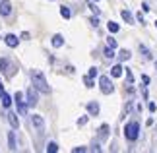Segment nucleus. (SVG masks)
Wrapping results in <instances>:
<instances>
[{
  "instance_id": "obj_27",
  "label": "nucleus",
  "mask_w": 157,
  "mask_h": 153,
  "mask_svg": "<svg viewBox=\"0 0 157 153\" xmlns=\"http://www.w3.org/2000/svg\"><path fill=\"white\" fill-rule=\"evenodd\" d=\"M72 151H74V153H83V151H87V147H83V145H78V147H74Z\"/></svg>"
},
{
  "instance_id": "obj_3",
  "label": "nucleus",
  "mask_w": 157,
  "mask_h": 153,
  "mask_svg": "<svg viewBox=\"0 0 157 153\" xmlns=\"http://www.w3.org/2000/svg\"><path fill=\"white\" fill-rule=\"evenodd\" d=\"M99 89H101V93L103 95H111L113 91H114V85L111 82V78L109 76H101L99 78Z\"/></svg>"
},
{
  "instance_id": "obj_16",
  "label": "nucleus",
  "mask_w": 157,
  "mask_h": 153,
  "mask_svg": "<svg viewBox=\"0 0 157 153\" xmlns=\"http://www.w3.org/2000/svg\"><path fill=\"white\" fill-rule=\"evenodd\" d=\"M8 147H10V151H16V149H17V147H16V134H14V132L8 134Z\"/></svg>"
},
{
  "instance_id": "obj_24",
  "label": "nucleus",
  "mask_w": 157,
  "mask_h": 153,
  "mask_svg": "<svg viewBox=\"0 0 157 153\" xmlns=\"http://www.w3.org/2000/svg\"><path fill=\"white\" fill-rule=\"evenodd\" d=\"M107 45L111 47V48H117V39H114V37H111V35H109V37H107Z\"/></svg>"
},
{
  "instance_id": "obj_23",
  "label": "nucleus",
  "mask_w": 157,
  "mask_h": 153,
  "mask_svg": "<svg viewBox=\"0 0 157 153\" xmlns=\"http://www.w3.org/2000/svg\"><path fill=\"white\" fill-rule=\"evenodd\" d=\"M105 58H109V60H111V58H114V48H111V47H109L107 45V48H105Z\"/></svg>"
},
{
  "instance_id": "obj_37",
  "label": "nucleus",
  "mask_w": 157,
  "mask_h": 153,
  "mask_svg": "<svg viewBox=\"0 0 157 153\" xmlns=\"http://www.w3.org/2000/svg\"><path fill=\"white\" fill-rule=\"evenodd\" d=\"M155 27H157V21H155Z\"/></svg>"
},
{
  "instance_id": "obj_5",
  "label": "nucleus",
  "mask_w": 157,
  "mask_h": 153,
  "mask_svg": "<svg viewBox=\"0 0 157 153\" xmlns=\"http://www.w3.org/2000/svg\"><path fill=\"white\" fill-rule=\"evenodd\" d=\"M14 101H16V105H17V113H20V114H27V103L25 101H23V93H21V91H17V93L14 95Z\"/></svg>"
},
{
  "instance_id": "obj_9",
  "label": "nucleus",
  "mask_w": 157,
  "mask_h": 153,
  "mask_svg": "<svg viewBox=\"0 0 157 153\" xmlns=\"http://www.w3.org/2000/svg\"><path fill=\"white\" fill-rule=\"evenodd\" d=\"M4 43H6V45H8L10 48H16V47H17V43H20V39H17L16 35L8 33V35H6V37H4Z\"/></svg>"
},
{
  "instance_id": "obj_20",
  "label": "nucleus",
  "mask_w": 157,
  "mask_h": 153,
  "mask_svg": "<svg viewBox=\"0 0 157 153\" xmlns=\"http://www.w3.org/2000/svg\"><path fill=\"white\" fill-rule=\"evenodd\" d=\"M0 99H2V107H6V109H10V105L14 103V101H12V97H10L8 93H4L2 97H0Z\"/></svg>"
},
{
  "instance_id": "obj_30",
  "label": "nucleus",
  "mask_w": 157,
  "mask_h": 153,
  "mask_svg": "<svg viewBox=\"0 0 157 153\" xmlns=\"http://www.w3.org/2000/svg\"><path fill=\"white\" fill-rule=\"evenodd\" d=\"M87 76H89V78H95V76H97V68H89Z\"/></svg>"
},
{
  "instance_id": "obj_2",
  "label": "nucleus",
  "mask_w": 157,
  "mask_h": 153,
  "mask_svg": "<svg viewBox=\"0 0 157 153\" xmlns=\"http://www.w3.org/2000/svg\"><path fill=\"white\" fill-rule=\"evenodd\" d=\"M124 136H126V140L128 142H136L138 138H140V124L138 122H128V124L124 126Z\"/></svg>"
},
{
  "instance_id": "obj_36",
  "label": "nucleus",
  "mask_w": 157,
  "mask_h": 153,
  "mask_svg": "<svg viewBox=\"0 0 157 153\" xmlns=\"http://www.w3.org/2000/svg\"><path fill=\"white\" fill-rule=\"evenodd\" d=\"M93 2H99V0H93Z\"/></svg>"
},
{
  "instance_id": "obj_4",
  "label": "nucleus",
  "mask_w": 157,
  "mask_h": 153,
  "mask_svg": "<svg viewBox=\"0 0 157 153\" xmlns=\"http://www.w3.org/2000/svg\"><path fill=\"white\" fill-rule=\"evenodd\" d=\"M0 72H2L6 78H12L16 74V68H14V64H10L8 58H0Z\"/></svg>"
},
{
  "instance_id": "obj_7",
  "label": "nucleus",
  "mask_w": 157,
  "mask_h": 153,
  "mask_svg": "<svg viewBox=\"0 0 157 153\" xmlns=\"http://www.w3.org/2000/svg\"><path fill=\"white\" fill-rule=\"evenodd\" d=\"M12 14V2L10 0H0V16L6 17Z\"/></svg>"
},
{
  "instance_id": "obj_32",
  "label": "nucleus",
  "mask_w": 157,
  "mask_h": 153,
  "mask_svg": "<svg viewBox=\"0 0 157 153\" xmlns=\"http://www.w3.org/2000/svg\"><path fill=\"white\" fill-rule=\"evenodd\" d=\"M86 122H87V116H82V118L78 120V126H83V124H86Z\"/></svg>"
},
{
  "instance_id": "obj_13",
  "label": "nucleus",
  "mask_w": 157,
  "mask_h": 153,
  "mask_svg": "<svg viewBox=\"0 0 157 153\" xmlns=\"http://www.w3.org/2000/svg\"><path fill=\"white\" fill-rule=\"evenodd\" d=\"M107 138H109V124H101V128H99V140L105 142Z\"/></svg>"
},
{
  "instance_id": "obj_34",
  "label": "nucleus",
  "mask_w": 157,
  "mask_h": 153,
  "mask_svg": "<svg viewBox=\"0 0 157 153\" xmlns=\"http://www.w3.org/2000/svg\"><path fill=\"white\" fill-rule=\"evenodd\" d=\"M155 109H157V107H155V103H149V111L155 113Z\"/></svg>"
},
{
  "instance_id": "obj_38",
  "label": "nucleus",
  "mask_w": 157,
  "mask_h": 153,
  "mask_svg": "<svg viewBox=\"0 0 157 153\" xmlns=\"http://www.w3.org/2000/svg\"><path fill=\"white\" fill-rule=\"evenodd\" d=\"M155 68H157V64H155Z\"/></svg>"
},
{
  "instance_id": "obj_26",
  "label": "nucleus",
  "mask_w": 157,
  "mask_h": 153,
  "mask_svg": "<svg viewBox=\"0 0 157 153\" xmlns=\"http://www.w3.org/2000/svg\"><path fill=\"white\" fill-rule=\"evenodd\" d=\"M83 83H86V87H93V78L83 76Z\"/></svg>"
},
{
  "instance_id": "obj_33",
  "label": "nucleus",
  "mask_w": 157,
  "mask_h": 153,
  "mask_svg": "<svg viewBox=\"0 0 157 153\" xmlns=\"http://www.w3.org/2000/svg\"><path fill=\"white\" fill-rule=\"evenodd\" d=\"M142 82H144V85H147L149 83V76H142Z\"/></svg>"
},
{
  "instance_id": "obj_11",
  "label": "nucleus",
  "mask_w": 157,
  "mask_h": 153,
  "mask_svg": "<svg viewBox=\"0 0 157 153\" xmlns=\"http://www.w3.org/2000/svg\"><path fill=\"white\" fill-rule=\"evenodd\" d=\"M8 122H10V126L14 128V130H17V128H20V120H17V114L16 113H8Z\"/></svg>"
},
{
  "instance_id": "obj_29",
  "label": "nucleus",
  "mask_w": 157,
  "mask_h": 153,
  "mask_svg": "<svg viewBox=\"0 0 157 153\" xmlns=\"http://www.w3.org/2000/svg\"><path fill=\"white\" fill-rule=\"evenodd\" d=\"M89 23H91L93 27H97V25H99V20H97V16H93L91 20H89Z\"/></svg>"
},
{
  "instance_id": "obj_14",
  "label": "nucleus",
  "mask_w": 157,
  "mask_h": 153,
  "mask_svg": "<svg viewBox=\"0 0 157 153\" xmlns=\"http://www.w3.org/2000/svg\"><path fill=\"white\" fill-rule=\"evenodd\" d=\"M130 56H132V54H130L128 48H122V51H118V60H120V62H126V60H130Z\"/></svg>"
},
{
  "instance_id": "obj_8",
  "label": "nucleus",
  "mask_w": 157,
  "mask_h": 153,
  "mask_svg": "<svg viewBox=\"0 0 157 153\" xmlns=\"http://www.w3.org/2000/svg\"><path fill=\"white\" fill-rule=\"evenodd\" d=\"M31 122H33V126L37 128L39 132L45 130V120H43V116H41V114H33L31 116Z\"/></svg>"
},
{
  "instance_id": "obj_12",
  "label": "nucleus",
  "mask_w": 157,
  "mask_h": 153,
  "mask_svg": "<svg viewBox=\"0 0 157 153\" xmlns=\"http://www.w3.org/2000/svg\"><path fill=\"white\" fill-rule=\"evenodd\" d=\"M51 43H52V47H54V48H60V47L64 45V37L56 33V35H52V41H51Z\"/></svg>"
},
{
  "instance_id": "obj_31",
  "label": "nucleus",
  "mask_w": 157,
  "mask_h": 153,
  "mask_svg": "<svg viewBox=\"0 0 157 153\" xmlns=\"http://www.w3.org/2000/svg\"><path fill=\"white\" fill-rule=\"evenodd\" d=\"M91 151H97V153H99V151H101V145H99L97 142H95V143L91 145Z\"/></svg>"
},
{
  "instance_id": "obj_22",
  "label": "nucleus",
  "mask_w": 157,
  "mask_h": 153,
  "mask_svg": "<svg viewBox=\"0 0 157 153\" xmlns=\"http://www.w3.org/2000/svg\"><path fill=\"white\" fill-rule=\"evenodd\" d=\"M47 151H49V153H56V151H58V143H56V142H49V145H47Z\"/></svg>"
},
{
  "instance_id": "obj_35",
  "label": "nucleus",
  "mask_w": 157,
  "mask_h": 153,
  "mask_svg": "<svg viewBox=\"0 0 157 153\" xmlns=\"http://www.w3.org/2000/svg\"><path fill=\"white\" fill-rule=\"evenodd\" d=\"M4 95V85H2V82H0V97Z\"/></svg>"
},
{
  "instance_id": "obj_17",
  "label": "nucleus",
  "mask_w": 157,
  "mask_h": 153,
  "mask_svg": "<svg viewBox=\"0 0 157 153\" xmlns=\"http://www.w3.org/2000/svg\"><path fill=\"white\" fill-rule=\"evenodd\" d=\"M120 16H122V20L126 23H134V16H132L128 10H122V12H120Z\"/></svg>"
},
{
  "instance_id": "obj_6",
  "label": "nucleus",
  "mask_w": 157,
  "mask_h": 153,
  "mask_svg": "<svg viewBox=\"0 0 157 153\" xmlns=\"http://www.w3.org/2000/svg\"><path fill=\"white\" fill-rule=\"evenodd\" d=\"M27 107H35L39 103V95H37V89H35V85H31V87L27 89Z\"/></svg>"
},
{
  "instance_id": "obj_19",
  "label": "nucleus",
  "mask_w": 157,
  "mask_h": 153,
  "mask_svg": "<svg viewBox=\"0 0 157 153\" xmlns=\"http://www.w3.org/2000/svg\"><path fill=\"white\" fill-rule=\"evenodd\" d=\"M140 52L144 54V58H147V60H151L153 56H151V52H149V48L146 47V45H142V43H140Z\"/></svg>"
},
{
  "instance_id": "obj_10",
  "label": "nucleus",
  "mask_w": 157,
  "mask_h": 153,
  "mask_svg": "<svg viewBox=\"0 0 157 153\" xmlns=\"http://www.w3.org/2000/svg\"><path fill=\"white\" fill-rule=\"evenodd\" d=\"M87 114H89V116H97V114H99V103H97V101L87 103Z\"/></svg>"
},
{
  "instance_id": "obj_18",
  "label": "nucleus",
  "mask_w": 157,
  "mask_h": 153,
  "mask_svg": "<svg viewBox=\"0 0 157 153\" xmlns=\"http://www.w3.org/2000/svg\"><path fill=\"white\" fill-rule=\"evenodd\" d=\"M60 16H62L64 20H70V17H72V12H70L68 6H60Z\"/></svg>"
},
{
  "instance_id": "obj_25",
  "label": "nucleus",
  "mask_w": 157,
  "mask_h": 153,
  "mask_svg": "<svg viewBox=\"0 0 157 153\" xmlns=\"http://www.w3.org/2000/svg\"><path fill=\"white\" fill-rule=\"evenodd\" d=\"M95 4H97V2H93V0H91V2L87 4V8H91V12H93L95 16H97V14H99V8H97V6H95Z\"/></svg>"
},
{
  "instance_id": "obj_15",
  "label": "nucleus",
  "mask_w": 157,
  "mask_h": 153,
  "mask_svg": "<svg viewBox=\"0 0 157 153\" xmlns=\"http://www.w3.org/2000/svg\"><path fill=\"white\" fill-rule=\"evenodd\" d=\"M122 72H124V68L120 64H117V66H113V68H111V76L113 78H120V76H122Z\"/></svg>"
},
{
  "instance_id": "obj_21",
  "label": "nucleus",
  "mask_w": 157,
  "mask_h": 153,
  "mask_svg": "<svg viewBox=\"0 0 157 153\" xmlns=\"http://www.w3.org/2000/svg\"><path fill=\"white\" fill-rule=\"evenodd\" d=\"M107 29H109V33H118V23H114V21H109L107 23Z\"/></svg>"
},
{
  "instance_id": "obj_1",
  "label": "nucleus",
  "mask_w": 157,
  "mask_h": 153,
  "mask_svg": "<svg viewBox=\"0 0 157 153\" xmlns=\"http://www.w3.org/2000/svg\"><path fill=\"white\" fill-rule=\"evenodd\" d=\"M31 83L35 85V89L41 91V93H51V85L47 83V78L43 72H39V70H33L31 72Z\"/></svg>"
},
{
  "instance_id": "obj_28",
  "label": "nucleus",
  "mask_w": 157,
  "mask_h": 153,
  "mask_svg": "<svg viewBox=\"0 0 157 153\" xmlns=\"http://www.w3.org/2000/svg\"><path fill=\"white\" fill-rule=\"evenodd\" d=\"M126 79H128V83H132V82H134V76H132V72H130L128 68H126Z\"/></svg>"
}]
</instances>
